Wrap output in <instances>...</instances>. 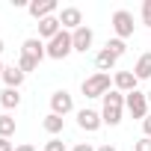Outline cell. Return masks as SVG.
Wrapping results in <instances>:
<instances>
[{
  "instance_id": "6da1fadb",
  "label": "cell",
  "mask_w": 151,
  "mask_h": 151,
  "mask_svg": "<svg viewBox=\"0 0 151 151\" xmlns=\"http://www.w3.org/2000/svg\"><path fill=\"white\" fill-rule=\"evenodd\" d=\"M122 110H124V95H122L119 89H110V92L104 95V107H101V119H104V124L116 127V124L122 122Z\"/></svg>"
},
{
  "instance_id": "4316f807",
  "label": "cell",
  "mask_w": 151,
  "mask_h": 151,
  "mask_svg": "<svg viewBox=\"0 0 151 151\" xmlns=\"http://www.w3.org/2000/svg\"><path fill=\"white\" fill-rule=\"evenodd\" d=\"M71 151H95V148H92V145H89V142H77V145H74V148H71Z\"/></svg>"
},
{
  "instance_id": "5bb4252c",
  "label": "cell",
  "mask_w": 151,
  "mask_h": 151,
  "mask_svg": "<svg viewBox=\"0 0 151 151\" xmlns=\"http://www.w3.org/2000/svg\"><path fill=\"white\" fill-rule=\"evenodd\" d=\"M59 30H62V24H59V18H53V15L45 18V21H39V39H47V42H50Z\"/></svg>"
},
{
  "instance_id": "603a6c76",
  "label": "cell",
  "mask_w": 151,
  "mask_h": 151,
  "mask_svg": "<svg viewBox=\"0 0 151 151\" xmlns=\"http://www.w3.org/2000/svg\"><path fill=\"white\" fill-rule=\"evenodd\" d=\"M45 151H65V142H62V139H56V136H53V139H50V142H45Z\"/></svg>"
},
{
  "instance_id": "4dcf8cb0",
  "label": "cell",
  "mask_w": 151,
  "mask_h": 151,
  "mask_svg": "<svg viewBox=\"0 0 151 151\" xmlns=\"http://www.w3.org/2000/svg\"><path fill=\"white\" fill-rule=\"evenodd\" d=\"M145 95H148V107H151V92H145Z\"/></svg>"
},
{
  "instance_id": "484cf974",
  "label": "cell",
  "mask_w": 151,
  "mask_h": 151,
  "mask_svg": "<svg viewBox=\"0 0 151 151\" xmlns=\"http://www.w3.org/2000/svg\"><path fill=\"white\" fill-rule=\"evenodd\" d=\"M0 151H15V142H9V139H0Z\"/></svg>"
},
{
  "instance_id": "8992f818",
  "label": "cell",
  "mask_w": 151,
  "mask_h": 151,
  "mask_svg": "<svg viewBox=\"0 0 151 151\" xmlns=\"http://www.w3.org/2000/svg\"><path fill=\"white\" fill-rule=\"evenodd\" d=\"M21 56H27V59H33L36 65L47 56V45L42 42V39H27L24 45H21Z\"/></svg>"
},
{
  "instance_id": "f546056e",
  "label": "cell",
  "mask_w": 151,
  "mask_h": 151,
  "mask_svg": "<svg viewBox=\"0 0 151 151\" xmlns=\"http://www.w3.org/2000/svg\"><path fill=\"white\" fill-rule=\"evenodd\" d=\"M3 68H6V65H3V62H0V80H3Z\"/></svg>"
},
{
  "instance_id": "cb8c5ba5",
  "label": "cell",
  "mask_w": 151,
  "mask_h": 151,
  "mask_svg": "<svg viewBox=\"0 0 151 151\" xmlns=\"http://www.w3.org/2000/svg\"><path fill=\"white\" fill-rule=\"evenodd\" d=\"M133 151H151V136H142L133 142Z\"/></svg>"
},
{
  "instance_id": "8fae6325",
  "label": "cell",
  "mask_w": 151,
  "mask_h": 151,
  "mask_svg": "<svg viewBox=\"0 0 151 151\" xmlns=\"http://www.w3.org/2000/svg\"><path fill=\"white\" fill-rule=\"evenodd\" d=\"M71 42H74V50H77V53H86V50L92 47V42H95V33L83 24L80 30H74V33H71Z\"/></svg>"
},
{
  "instance_id": "4fadbf2b",
  "label": "cell",
  "mask_w": 151,
  "mask_h": 151,
  "mask_svg": "<svg viewBox=\"0 0 151 151\" xmlns=\"http://www.w3.org/2000/svg\"><path fill=\"white\" fill-rule=\"evenodd\" d=\"M24 77H27V74H24L18 65H6V68H3V83H6V89H21Z\"/></svg>"
},
{
  "instance_id": "30bf717a",
  "label": "cell",
  "mask_w": 151,
  "mask_h": 151,
  "mask_svg": "<svg viewBox=\"0 0 151 151\" xmlns=\"http://www.w3.org/2000/svg\"><path fill=\"white\" fill-rule=\"evenodd\" d=\"M27 12L36 18V21H45L56 12V0H33V3H27Z\"/></svg>"
},
{
  "instance_id": "5b68a950",
  "label": "cell",
  "mask_w": 151,
  "mask_h": 151,
  "mask_svg": "<svg viewBox=\"0 0 151 151\" xmlns=\"http://www.w3.org/2000/svg\"><path fill=\"white\" fill-rule=\"evenodd\" d=\"M124 107H127V113L133 119H145L148 116V95L139 92V89H133L130 95H124Z\"/></svg>"
},
{
  "instance_id": "9a60e30c",
  "label": "cell",
  "mask_w": 151,
  "mask_h": 151,
  "mask_svg": "<svg viewBox=\"0 0 151 151\" xmlns=\"http://www.w3.org/2000/svg\"><path fill=\"white\" fill-rule=\"evenodd\" d=\"M116 62H119V59H116V56H113V53H110L107 47L95 53V68H98L101 74H107V71H113V68H116Z\"/></svg>"
},
{
  "instance_id": "7402d4cb",
  "label": "cell",
  "mask_w": 151,
  "mask_h": 151,
  "mask_svg": "<svg viewBox=\"0 0 151 151\" xmlns=\"http://www.w3.org/2000/svg\"><path fill=\"white\" fill-rule=\"evenodd\" d=\"M142 24L151 27V0H142Z\"/></svg>"
},
{
  "instance_id": "7c38bea8",
  "label": "cell",
  "mask_w": 151,
  "mask_h": 151,
  "mask_svg": "<svg viewBox=\"0 0 151 151\" xmlns=\"http://www.w3.org/2000/svg\"><path fill=\"white\" fill-rule=\"evenodd\" d=\"M113 83H116V89L122 92V95H130L133 89H136V74L133 71H116V77H113Z\"/></svg>"
},
{
  "instance_id": "1f68e13d",
  "label": "cell",
  "mask_w": 151,
  "mask_h": 151,
  "mask_svg": "<svg viewBox=\"0 0 151 151\" xmlns=\"http://www.w3.org/2000/svg\"><path fill=\"white\" fill-rule=\"evenodd\" d=\"M0 53H3V39H0Z\"/></svg>"
},
{
  "instance_id": "3957f363",
  "label": "cell",
  "mask_w": 151,
  "mask_h": 151,
  "mask_svg": "<svg viewBox=\"0 0 151 151\" xmlns=\"http://www.w3.org/2000/svg\"><path fill=\"white\" fill-rule=\"evenodd\" d=\"M83 95L86 98H104L107 92H110V74H101V71H95L92 77H86L83 80Z\"/></svg>"
},
{
  "instance_id": "52a82bcc",
  "label": "cell",
  "mask_w": 151,
  "mask_h": 151,
  "mask_svg": "<svg viewBox=\"0 0 151 151\" xmlns=\"http://www.w3.org/2000/svg\"><path fill=\"white\" fill-rule=\"evenodd\" d=\"M71 110H74V98H71L65 89H59V92H53V95H50V113H56V116H62V119H65Z\"/></svg>"
},
{
  "instance_id": "e0dca14e",
  "label": "cell",
  "mask_w": 151,
  "mask_h": 151,
  "mask_svg": "<svg viewBox=\"0 0 151 151\" xmlns=\"http://www.w3.org/2000/svg\"><path fill=\"white\" fill-rule=\"evenodd\" d=\"M133 74H136V80H148L151 77V53H142L133 65Z\"/></svg>"
},
{
  "instance_id": "44dd1931",
  "label": "cell",
  "mask_w": 151,
  "mask_h": 151,
  "mask_svg": "<svg viewBox=\"0 0 151 151\" xmlns=\"http://www.w3.org/2000/svg\"><path fill=\"white\" fill-rule=\"evenodd\" d=\"M18 68H21V71H24V74H30V71H36V68H39V65H36V62H33V59H27V56H18Z\"/></svg>"
},
{
  "instance_id": "ba28073f",
  "label": "cell",
  "mask_w": 151,
  "mask_h": 151,
  "mask_svg": "<svg viewBox=\"0 0 151 151\" xmlns=\"http://www.w3.org/2000/svg\"><path fill=\"white\" fill-rule=\"evenodd\" d=\"M59 24H62V30H68V33L80 30V27H83V12H80L77 6H65V9L59 12Z\"/></svg>"
},
{
  "instance_id": "ac0fdd59",
  "label": "cell",
  "mask_w": 151,
  "mask_h": 151,
  "mask_svg": "<svg viewBox=\"0 0 151 151\" xmlns=\"http://www.w3.org/2000/svg\"><path fill=\"white\" fill-rule=\"evenodd\" d=\"M0 104H3L6 110H15V107L21 104V95H18V89H3V92H0Z\"/></svg>"
},
{
  "instance_id": "7a4b0ae2",
  "label": "cell",
  "mask_w": 151,
  "mask_h": 151,
  "mask_svg": "<svg viewBox=\"0 0 151 151\" xmlns=\"http://www.w3.org/2000/svg\"><path fill=\"white\" fill-rule=\"evenodd\" d=\"M71 50H74V42H71V33H68V30H59V33L47 42V56H50V59H65Z\"/></svg>"
},
{
  "instance_id": "9c48e42d",
  "label": "cell",
  "mask_w": 151,
  "mask_h": 151,
  "mask_svg": "<svg viewBox=\"0 0 151 151\" xmlns=\"http://www.w3.org/2000/svg\"><path fill=\"white\" fill-rule=\"evenodd\" d=\"M77 124H80V130L95 133V130L104 124V119H101V113H98V110H80V113H77Z\"/></svg>"
},
{
  "instance_id": "2e32d148",
  "label": "cell",
  "mask_w": 151,
  "mask_h": 151,
  "mask_svg": "<svg viewBox=\"0 0 151 151\" xmlns=\"http://www.w3.org/2000/svg\"><path fill=\"white\" fill-rule=\"evenodd\" d=\"M42 127H45L50 136H59V133H62V127H65V119H62V116H56V113H47V116H45V122H42Z\"/></svg>"
},
{
  "instance_id": "83f0119b",
  "label": "cell",
  "mask_w": 151,
  "mask_h": 151,
  "mask_svg": "<svg viewBox=\"0 0 151 151\" xmlns=\"http://www.w3.org/2000/svg\"><path fill=\"white\" fill-rule=\"evenodd\" d=\"M15 151H36V148H33V145H27V142H24V145H15Z\"/></svg>"
},
{
  "instance_id": "f1b7e54d",
  "label": "cell",
  "mask_w": 151,
  "mask_h": 151,
  "mask_svg": "<svg viewBox=\"0 0 151 151\" xmlns=\"http://www.w3.org/2000/svg\"><path fill=\"white\" fill-rule=\"evenodd\" d=\"M95 151H116V145H110V142H107V145H101V148H95Z\"/></svg>"
},
{
  "instance_id": "d4e9b609",
  "label": "cell",
  "mask_w": 151,
  "mask_h": 151,
  "mask_svg": "<svg viewBox=\"0 0 151 151\" xmlns=\"http://www.w3.org/2000/svg\"><path fill=\"white\" fill-rule=\"evenodd\" d=\"M142 130H145V136H151V113L142 119Z\"/></svg>"
},
{
  "instance_id": "d6986e66",
  "label": "cell",
  "mask_w": 151,
  "mask_h": 151,
  "mask_svg": "<svg viewBox=\"0 0 151 151\" xmlns=\"http://www.w3.org/2000/svg\"><path fill=\"white\" fill-rule=\"evenodd\" d=\"M12 133H15V119L9 113H3L0 116V139H12Z\"/></svg>"
},
{
  "instance_id": "277c9868",
  "label": "cell",
  "mask_w": 151,
  "mask_h": 151,
  "mask_svg": "<svg viewBox=\"0 0 151 151\" xmlns=\"http://www.w3.org/2000/svg\"><path fill=\"white\" fill-rule=\"evenodd\" d=\"M110 24H113V33H116V39H122V42H124V39H130V36H133V30H136V24H133V15H130L127 9H116Z\"/></svg>"
},
{
  "instance_id": "ffe728a7",
  "label": "cell",
  "mask_w": 151,
  "mask_h": 151,
  "mask_svg": "<svg viewBox=\"0 0 151 151\" xmlns=\"http://www.w3.org/2000/svg\"><path fill=\"white\" fill-rule=\"evenodd\" d=\"M104 47H107V50H110V53H113L116 59H119V56H124V50H127V45H124L122 39H110V42H107Z\"/></svg>"
}]
</instances>
